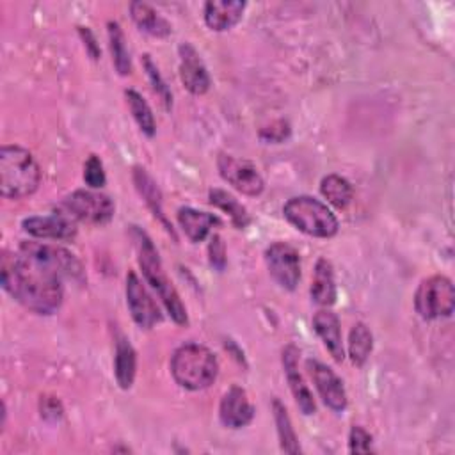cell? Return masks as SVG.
<instances>
[{
  "instance_id": "obj_23",
  "label": "cell",
  "mask_w": 455,
  "mask_h": 455,
  "mask_svg": "<svg viewBox=\"0 0 455 455\" xmlns=\"http://www.w3.org/2000/svg\"><path fill=\"white\" fill-rule=\"evenodd\" d=\"M208 197H210V204H213L215 208H219V210H222L224 213L229 215L235 228L243 229L251 222L247 208L233 194H229L222 188H212Z\"/></svg>"
},
{
  "instance_id": "obj_19",
  "label": "cell",
  "mask_w": 455,
  "mask_h": 455,
  "mask_svg": "<svg viewBox=\"0 0 455 455\" xmlns=\"http://www.w3.org/2000/svg\"><path fill=\"white\" fill-rule=\"evenodd\" d=\"M130 16H132L133 23L139 27V30H142L153 37H167L172 32L171 23L146 2H137V0L132 2Z\"/></svg>"
},
{
  "instance_id": "obj_22",
  "label": "cell",
  "mask_w": 455,
  "mask_h": 455,
  "mask_svg": "<svg viewBox=\"0 0 455 455\" xmlns=\"http://www.w3.org/2000/svg\"><path fill=\"white\" fill-rule=\"evenodd\" d=\"M137 371V354L124 336H119L116 341L114 355V373L121 389H130Z\"/></svg>"
},
{
  "instance_id": "obj_14",
  "label": "cell",
  "mask_w": 455,
  "mask_h": 455,
  "mask_svg": "<svg viewBox=\"0 0 455 455\" xmlns=\"http://www.w3.org/2000/svg\"><path fill=\"white\" fill-rule=\"evenodd\" d=\"M220 423L228 428H242L254 418V407L247 396V391L240 386H231L219 405Z\"/></svg>"
},
{
  "instance_id": "obj_5",
  "label": "cell",
  "mask_w": 455,
  "mask_h": 455,
  "mask_svg": "<svg viewBox=\"0 0 455 455\" xmlns=\"http://www.w3.org/2000/svg\"><path fill=\"white\" fill-rule=\"evenodd\" d=\"M283 213L293 228L309 236L331 238L339 228L336 215L327 204L311 196H295L288 199L283 206Z\"/></svg>"
},
{
  "instance_id": "obj_18",
  "label": "cell",
  "mask_w": 455,
  "mask_h": 455,
  "mask_svg": "<svg viewBox=\"0 0 455 455\" xmlns=\"http://www.w3.org/2000/svg\"><path fill=\"white\" fill-rule=\"evenodd\" d=\"M178 224L192 242H203L210 235L212 228L219 226L220 220L213 213L199 212L190 206H181L178 210Z\"/></svg>"
},
{
  "instance_id": "obj_27",
  "label": "cell",
  "mask_w": 455,
  "mask_h": 455,
  "mask_svg": "<svg viewBox=\"0 0 455 455\" xmlns=\"http://www.w3.org/2000/svg\"><path fill=\"white\" fill-rule=\"evenodd\" d=\"M272 411H274V419H275V427H277L281 450L286 453H299L300 446H299V441H297L295 430L291 427V419L288 416L286 407L281 403V400L275 398L272 402Z\"/></svg>"
},
{
  "instance_id": "obj_25",
  "label": "cell",
  "mask_w": 455,
  "mask_h": 455,
  "mask_svg": "<svg viewBox=\"0 0 455 455\" xmlns=\"http://www.w3.org/2000/svg\"><path fill=\"white\" fill-rule=\"evenodd\" d=\"M320 192L334 208H339V210L347 208L354 197L350 181L339 174H327L320 181Z\"/></svg>"
},
{
  "instance_id": "obj_10",
  "label": "cell",
  "mask_w": 455,
  "mask_h": 455,
  "mask_svg": "<svg viewBox=\"0 0 455 455\" xmlns=\"http://www.w3.org/2000/svg\"><path fill=\"white\" fill-rule=\"evenodd\" d=\"M126 306L133 322L140 329H151L162 320V313L151 293L140 283L135 272L126 274Z\"/></svg>"
},
{
  "instance_id": "obj_26",
  "label": "cell",
  "mask_w": 455,
  "mask_h": 455,
  "mask_svg": "<svg viewBox=\"0 0 455 455\" xmlns=\"http://www.w3.org/2000/svg\"><path fill=\"white\" fill-rule=\"evenodd\" d=\"M371 348H373V336L370 329L363 322H357L348 334V355L352 364L363 366L370 357Z\"/></svg>"
},
{
  "instance_id": "obj_1",
  "label": "cell",
  "mask_w": 455,
  "mask_h": 455,
  "mask_svg": "<svg viewBox=\"0 0 455 455\" xmlns=\"http://www.w3.org/2000/svg\"><path fill=\"white\" fill-rule=\"evenodd\" d=\"M2 288L23 307L37 315H53L64 297L62 281L84 279L80 261L55 243L21 242L16 252H4Z\"/></svg>"
},
{
  "instance_id": "obj_15",
  "label": "cell",
  "mask_w": 455,
  "mask_h": 455,
  "mask_svg": "<svg viewBox=\"0 0 455 455\" xmlns=\"http://www.w3.org/2000/svg\"><path fill=\"white\" fill-rule=\"evenodd\" d=\"M297 363H299V348L293 345H288L283 350V368L286 373V380L290 384L291 395H293L299 409L302 411V414L309 416V414L316 412V403H315L311 389L307 387V384L304 382V377L299 371Z\"/></svg>"
},
{
  "instance_id": "obj_16",
  "label": "cell",
  "mask_w": 455,
  "mask_h": 455,
  "mask_svg": "<svg viewBox=\"0 0 455 455\" xmlns=\"http://www.w3.org/2000/svg\"><path fill=\"white\" fill-rule=\"evenodd\" d=\"M313 329L318 334V338L323 341L332 359L336 363H341L345 359V350H343L341 325H339L338 315L329 307L318 309L313 316Z\"/></svg>"
},
{
  "instance_id": "obj_4",
  "label": "cell",
  "mask_w": 455,
  "mask_h": 455,
  "mask_svg": "<svg viewBox=\"0 0 455 455\" xmlns=\"http://www.w3.org/2000/svg\"><path fill=\"white\" fill-rule=\"evenodd\" d=\"M171 373L181 387L199 391L213 384L219 373V363L208 347L183 343L171 357Z\"/></svg>"
},
{
  "instance_id": "obj_3",
  "label": "cell",
  "mask_w": 455,
  "mask_h": 455,
  "mask_svg": "<svg viewBox=\"0 0 455 455\" xmlns=\"http://www.w3.org/2000/svg\"><path fill=\"white\" fill-rule=\"evenodd\" d=\"M41 183V171L34 155L16 144L0 149V194L5 199L32 196Z\"/></svg>"
},
{
  "instance_id": "obj_24",
  "label": "cell",
  "mask_w": 455,
  "mask_h": 455,
  "mask_svg": "<svg viewBox=\"0 0 455 455\" xmlns=\"http://www.w3.org/2000/svg\"><path fill=\"white\" fill-rule=\"evenodd\" d=\"M107 32H108V46H110L114 68L119 75L126 76V75L132 73V59H130V52H128V46H126L123 28L117 21H108L107 23Z\"/></svg>"
},
{
  "instance_id": "obj_31",
  "label": "cell",
  "mask_w": 455,
  "mask_h": 455,
  "mask_svg": "<svg viewBox=\"0 0 455 455\" xmlns=\"http://www.w3.org/2000/svg\"><path fill=\"white\" fill-rule=\"evenodd\" d=\"M371 435L359 425H354L350 428V434H348V450L350 453H370L373 451L371 448Z\"/></svg>"
},
{
  "instance_id": "obj_32",
  "label": "cell",
  "mask_w": 455,
  "mask_h": 455,
  "mask_svg": "<svg viewBox=\"0 0 455 455\" xmlns=\"http://www.w3.org/2000/svg\"><path fill=\"white\" fill-rule=\"evenodd\" d=\"M288 135H290V124H288L286 121H283V119L272 123L270 126L261 128V132H259L261 140H265V142H274V144L283 142L284 139H288Z\"/></svg>"
},
{
  "instance_id": "obj_11",
  "label": "cell",
  "mask_w": 455,
  "mask_h": 455,
  "mask_svg": "<svg viewBox=\"0 0 455 455\" xmlns=\"http://www.w3.org/2000/svg\"><path fill=\"white\" fill-rule=\"evenodd\" d=\"M306 368L323 403L336 412L345 411L348 400H347V391L341 379L329 366H325L316 359H307Z\"/></svg>"
},
{
  "instance_id": "obj_35",
  "label": "cell",
  "mask_w": 455,
  "mask_h": 455,
  "mask_svg": "<svg viewBox=\"0 0 455 455\" xmlns=\"http://www.w3.org/2000/svg\"><path fill=\"white\" fill-rule=\"evenodd\" d=\"M78 32H80V36H82V39H84V44H85V50L89 52V55L96 60V59H100V46H98V43H96V37H94V34L87 28V27H78Z\"/></svg>"
},
{
  "instance_id": "obj_2",
  "label": "cell",
  "mask_w": 455,
  "mask_h": 455,
  "mask_svg": "<svg viewBox=\"0 0 455 455\" xmlns=\"http://www.w3.org/2000/svg\"><path fill=\"white\" fill-rule=\"evenodd\" d=\"M132 236H133V242H135V247H137V259H139V267L142 270L144 279L156 291V295L164 302L171 318L178 325H187V322H188L187 309H185L176 288L169 281V277L164 270L162 259L158 256V251L153 245L151 238L142 229H139L137 226H133V229H132Z\"/></svg>"
},
{
  "instance_id": "obj_17",
  "label": "cell",
  "mask_w": 455,
  "mask_h": 455,
  "mask_svg": "<svg viewBox=\"0 0 455 455\" xmlns=\"http://www.w3.org/2000/svg\"><path fill=\"white\" fill-rule=\"evenodd\" d=\"M245 5L247 4L242 0H210L204 4L203 11L204 23L215 32L229 30L240 21Z\"/></svg>"
},
{
  "instance_id": "obj_8",
  "label": "cell",
  "mask_w": 455,
  "mask_h": 455,
  "mask_svg": "<svg viewBox=\"0 0 455 455\" xmlns=\"http://www.w3.org/2000/svg\"><path fill=\"white\" fill-rule=\"evenodd\" d=\"M265 263L272 279L284 290H295L300 281V256L286 242H274L265 251Z\"/></svg>"
},
{
  "instance_id": "obj_7",
  "label": "cell",
  "mask_w": 455,
  "mask_h": 455,
  "mask_svg": "<svg viewBox=\"0 0 455 455\" xmlns=\"http://www.w3.org/2000/svg\"><path fill=\"white\" fill-rule=\"evenodd\" d=\"M114 201L107 194L96 190H75L62 199L57 212L71 217L75 222L107 224L114 217Z\"/></svg>"
},
{
  "instance_id": "obj_28",
  "label": "cell",
  "mask_w": 455,
  "mask_h": 455,
  "mask_svg": "<svg viewBox=\"0 0 455 455\" xmlns=\"http://www.w3.org/2000/svg\"><path fill=\"white\" fill-rule=\"evenodd\" d=\"M124 98H126L132 116H133L135 123L139 124V128L142 130V133H146L148 137H153L156 133V121H155V116H153L148 101L133 89H126Z\"/></svg>"
},
{
  "instance_id": "obj_30",
  "label": "cell",
  "mask_w": 455,
  "mask_h": 455,
  "mask_svg": "<svg viewBox=\"0 0 455 455\" xmlns=\"http://www.w3.org/2000/svg\"><path fill=\"white\" fill-rule=\"evenodd\" d=\"M84 181L91 188H101L107 183L103 164L96 155H91L84 165Z\"/></svg>"
},
{
  "instance_id": "obj_12",
  "label": "cell",
  "mask_w": 455,
  "mask_h": 455,
  "mask_svg": "<svg viewBox=\"0 0 455 455\" xmlns=\"http://www.w3.org/2000/svg\"><path fill=\"white\" fill-rule=\"evenodd\" d=\"M21 228L30 236L43 240H73L76 236V222L60 212H55L53 215L27 217L23 219Z\"/></svg>"
},
{
  "instance_id": "obj_34",
  "label": "cell",
  "mask_w": 455,
  "mask_h": 455,
  "mask_svg": "<svg viewBox=\"0 0 455 455\" xmlns=\"http://www.w3.org/2000/svg\"><path fill=\"white\" fill-rule=\"evenodd\" d=\"M39 409H41V416L50 421H57L62 416V405L55 396H41Z\"/></svg>"
},
{
  "instance_id": "obj_13",
  "label": "cell",
  "mask_w": 455,
  "mask_h": 455,
  "mask_svg": "<svg viewBox=\"0 0 455 455\" xmlns=\"http://www.w3.org/2000/svg\"><path fill=\"white\" fill-rule=\"evenodd\" d=\"M178 52H180V78L183 87L196 96L204 94L210 89L212 80L197 50L190 43H181Z\"/></svg>"
},
{
  "instance_id": "obj_20",
  "label": "cell",
  "mask_w": 455,
  "mask_h": 455,
  "mask_svg": "<svg viewBox=\"0 0 455 455\" xmlns=\"http://www.w3.org/2000/svg\"><path fill=\"white\" fill-rule=\"evenodd\" d=\"M309 293H311V299L323 307H329L336 302V281H334V270L329 259L320 258L316 261Z\"/></svg>"
},
{
  "instance_id": "obj_6",
  "label": "cell",
  "mask_w": 455,
  "mask_h": 455,
  "mask_svg": "<svg viewBox=\"0 0 455 455\" xmlns=\"http://www.w3.org/2000/svg\"><path fill=\"white\" fill-rule=\"evenodd\" d=\"M414 309L425 320L450 316L455 309V288L446 275L423 279L414 293Z\"/></svg>"
},
{
  "instance_id": "obj_29",
  "label": "cell",
  "mask_w": 455,
  "mask_h": 455,
  "mask_svg": "<svg viewBox=\"0 0 455 455\" xmlns=\"http://www.w3.org/2000/svg\"><path fill=\"white\" fill-rule=\"evenodd\" d=\"M142 68H144V71H146V75H148V78H149V82H151L153 91H155L156 96L162 100L164 107H165L167 110H171V107H172V92H171L169 85L165 84L164 76L160 75V71H158L156 64L153 62L151 55H148V53L142 55Z\"/></svg>"
},
{
  "instance_id": "obj_33",
  "label": "cell",
  "mask_w": 455,
  "mask_h": 455,
  "mask_svg": "<svg viewBox=\"0 0 455 455\" xmlns=\"http://www.w3.org/2000/svg\"><path fill=\"white\" fill-rule=\"evenodd\" d=\"M208 256L210 265L217 270H224L226 267V245L219 235H212L210 245H208Z\"/></svg>"
},
{
  "instance_id": "obj_21",
  "label": "cell",
  "mask_w": 455,
  "mask_h": 455,
  "mask_svg": "<svg viewBox=\"0 0 455 455\" xmlns=\"http://www.w3.org/2000/svg\"><path fill=\"white\" fill-rule=\"evenodd\" d=\"M133 183L135 188L139 190V194L142 196L144 203L148 204V208L153 212L155 217H158V220L165 226V229L174 236L172 226L167 222L165 215H164V208H162V192L156 187L155 180L149 176V172L144 167H133ZM176 238V236H174Z\"/></svg>"
},
{
  "instance_id": "obj_9",
  "label": "cell",
  "mask_w": 455,
  "mask_h": 455,
  "mask_svg": "<svg viewBox=\"0 0 455 455\" xmlns=\"http://www.w3.org/2000/svg\"><path fill=\"white\" fill-rule=\"evenodd\" d=\"M217 169L224 181H228L245 196H259L265 188L261 174L258 172L256 165L249 160L222 153L217 158Z\"/></svg>"
}]
</instances>
